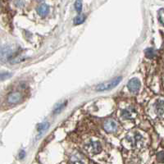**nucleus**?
Here are the masks:
<instances>
[{"mask_svg":"<svg viewBox=\"0 0 164 164\" xmlns=\"http://www.w3.org/2000/svg\"><path fill=\"white\" fill-rule=\"evenodd\" d=\"M85 19H86V16L84 14H79L78 16H76V18H74V24L75 25L82 24L83 22H85Z\"/></svg>","mask_w":164,"mask_h":164,"instance_id":"obj_9","label":"nucleus"},{"mask_svg":"<svg viewBox=\"0 0 164 164\" xmlns=\"http://www.w3.org/2000/svg\"><path fill=\"white\" fill-rule=\"evenodd\" d=\"M156 54V52L154 51L153 48H148L145 50V56L148 57V58H153L154 57Z\"/></svg>","mask_w":164,"mask_h":164,"instance_id":"obj_11","label":"nucleus"},{"mask_svg":"<svg viewBox=\"0 0 164 164\" xmlns=\"http://www.w3.org/2000/svg\"><path fill=\"white\" fill-rule=\"evenodd\" d=\"M25 155H26V153H25V151L22 150V151L20 153V154H19V158H20L21 159H22V158H24Z\"/></svg>","mask_w":164,"mask_h":164,"instance_id":"obj_17","label":"nucleus"},{"mask_svg":"<svg viewBox=\"0 0 164 164\" xmlns=\"http://www.w3.org/2000/svg\"><path fill=\"white\" fill-rule=\"evenodd\" d=\"M140 86H141L140 81L137 78H133V79L130 80L128 84H127V88H128L130 92L134 93V94L139 92V89H140Z\"/></svg>","mask_w":164,"mask_h":164,"instance_id":"obj_3","label":"nucleus"},{"mask_svg":"<svg viewBox=\"0 0 164 164\" xmlns=\"http://www.w3.org/2000/svg\"><path fill=\"white\" fill-rule=\"evenodd\" d=\"M156 112L158 116L164 114V100H160L156 103Z\"/></svg>","mask_w":164,"mask_h":164,"instance_id":"obj_6","label":"nucleus"},{"mask_svg":"<svg viewBox=\"0 0 164 164\" xmlns=\"http://www.w3.org/2000/svg\"><path fill=\"white\" fill-rule=\"evenodd\" d=\"M118 128V124L115 120L113 119H108L104 123V129L108 133H113L117 131Z\"/></svg>","mask_w":164,"mask_h":164,"instance_id":"obj_2","label":"nucleus"},{"mask_svg":"<svg viewBox=\"0 0 164 164\" xmlns=\"http://www.w3.org/2000/svg\"><path fill=\"white\" fill-rule=\"evenodd\" d=\"M48 126H49V124H48V122H43V123L39 124V126H38V131L39 132V134H43V132L48 128Z\"/></svg>","mask_w":164,"mask_h":164,"instance_id":"obj_10","label":"nucleus"},{"mask_svg":"<svg viewBox=\"0 0 164 164\" xmlns=\"http://www.w3.org/2000/svg\"><path fill=\"white\" fill-rule=\"evenodd\" d=\"M134 114V111L130 108H127V109H125L123 112H122V117H124L125 119H130L132 116Z\"/></svg>","mask_w":164,"mask_h":164,"instance_id":"obj_8","label":"nucleus"},{"mask_svg":"<svg viewBox=\"0 0 164 164\" xmlns=\"http://www.w3.org/2000/svg\"><path fill=\"white\" fill-rule=\"evenodd\" d=\"M75 8L77 13H81L82 10V0H76L75 3Z\"/></svg>","mask_w":164,"mask_h":164,"instance_id":"obj_13","label":"nucleus"},{"mask_svg":"<svg viewBox=\"0 0 164 164\" xmlns=\"http://www.w3.org/2000/svg\"><path fill=\"white\" fill-rule=\"evenodd\" d=\"M88 149L93 153H99L102 150V146L99 141H91L88 144Z\"/></svg>","mask_w":164,"mask_h":164,"instance_id":"obj_5","label":"nucleus"},{"mask_svg":"<svg viewBox=\"0 0 164 164\" xmlns=\"http://www.w3.org/2000/svg\"><path fill=\"white\" fill-rule=\"evenodd\" d=\"M13 76V74L12 73H2L1 74V79L4 81L5 79H8V78L11 77Z\"/></svg>","mask_w":164,"mask_h":164,"instance_id":"obj_15","label":"nucleus"},{"mask_svg":"<svg viewBox=\"0 0 164 164\" xmlns=\"http://www.w3.org/2000/svg\"><path fill=\"white\" fill-rule=\"evenodd\" d=\"M121 81V77L115 78L112 81H109L108 82H105L103 84H100L98 86L96 87V90L98 91H104V90H111L112 88H115L117 86V85Z\"/></svg>","mask_w":164,"mask_h":164,"instance_id":"obj_1","label":"nucleus"},{"mask_svg":"<svg viewBox=\"0 0 164 164\" xmlns=\"http://www.w3.org/2000/svg\"><path fill=\"white\" fill-rule=\"evenodd\" d=\"M36 1H38V2H42L43 0H36Z\"/></svg>","mask_w":164,"mask_h":164,"instance_id":"obj_18","label":"nucleus"},{"mask_svg":"<svg viewBox=\"0 0 164 164\" xmlns=\"http://www.w3.org/2000/svg\"><path fill=\"white\" fill-rule=\"evenodd\" d=\"M22 98H23V96H22V93H20V92H13V93H11L8 95V102L9 104H18L22 100Z\"/></svg>","mask_w":164,"mask_h":164,"instance_id":"obj_4","label":"nucleus"},{"mask_svg":"<svg viewBox=\"0 0 164 164\" xmlns=\"http://www.w3.org/2000/svg\"><path fill=\"white\" fill-rule=\"evenodd\" d=\"M65 105H66V103H63L62 104H60L58 107L57 108H55V110H54V113H57V112H59L62 109V108H64L65 107Z\"/></svg>","mask_w":164,"mask_h":164,"instance_id":"obj_16","label":"nucleus"},{"mask_svg":"<svg viewBox=\"0 0 164 164\" xmlns=\"http://www.w3.org/2000/svg\"><path fill=\"white\" fill-rule=\"evenodd\" d=\"M157 160L159 163H164V151L158 152L157 153Z\"/></svg>","mask_w":164,"mask_h":164,"instance_id":"obj_14","label":"nucleus"},{"mask_svg":"<svg viewBox=\"0 0 164 164\" xmlns=\"http://www.w3.org/2000/svg\"><path fill=\"white\" fill-rule=\"evenodd\" d=\"M158 18L159 22L164 26V8H161L158 13Z\"/></svg>","mask_w":164,"mask_h":164,"instance_id":"obj_12","label":"nucleus"},{"mask_svg":"<svg viewBox=\"0 0 164 164\" xmlns=\"http://www.w3.org/2000/svg\"><path fill=\"white\" fill-rule=\"evenodd\" d=\"M37 13H39V16H41V17L43 18V17L47 16L48 13H49V8L46 4L40 5L39 8H37Z\"/></svg>","mask_w":164,"mask_h":164,"instance_id":"obj_7","label":"nucleus"}]
</instances>
